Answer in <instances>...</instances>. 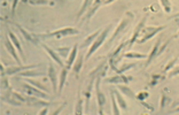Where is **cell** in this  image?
<instances>
[{"label": "cell", "instance_id": "5", "mask_svg": "<svg viewBox=\"0 0 179 115\" xmlns=\"http://www.w3.org/2000/svg\"><path fill=\"white\" fill-rule=\"evenodd\" d=\"M23 88H24V90L28 91L26 93L30 94V96H37V97H40V98H43V99H48L50 98V96H48V94H46V93H44V92H42L40 89L39 90L35 89L34 86H30V85H28V84H24Z\"/></svg>", "mask_w": 179, "mask_h": 115}, {"label": "cell", "instance_id": "39", "mask_svg": "<svg viewBox=\"0 0 179 115\" xmlns=\"http://www.w3.org/2000/svg\"><path fill=\"white\" fill-rule=\"evenodd\" d=\"M0 69H1V75H5V70H4V66H2V64H1V66H0Z\"/></svg>", "mask_w": 179, "mask_h": 115}, {"label": "cell", "instance_id": "36", "mask_svg": "<svg viewBox=\"0 0 179 115\" xmlns=\"http://www.w3.org/2000/svg\"><path fill=\"white\" fill-rule=\"evenodd\" d=\"M64 106H66V102H64V104H63L62 106H60V107H59L58 109H56V111H55L54 113H53V115H56V114H59V113H60V111H61V109H62V108H63V107H64Z\"/></svg>", "mask_w": 179, "mask_h": 115}, {"label": "cell", "instance_id": "27", "mask_svg": "<svg viewBox=\"0 0 179 115\" xmlns=\"http://www.w3.org/2000/svg\"><path fill=\"white\" fill-rule=\"evenodd\" d=\"M161 4L163 5V7L165 9L167 13H170L171 12V2L169 0H161Z\"/></svg>", "mask_w": 179, "mask_h": 115}, {"label": "cell", "instance_id": "20", "mask_svg": "<svg viewBox=\"0 0 179 115\" xmlns=\"http://www.w3.org/2000/svg\"><path fill=\"white\" fill-rule=\"evenodd\" d=\"M18 29H20V31L22 32V35L24 36V38H25V39H28L29 42H31V43H34V44H38L37 39L35 38L34 36H31V35H30L29 32H26V31H24V30H23V28H21V27L18 26Z\"/></svg>", "mask_w": 179, "mask_h": 115}, {"label": "cell", "instance_id": "31", "mask_svg": "<svg viewBox=\"0 0 179 115\" xmlns=\"http://www.w3.org/2000/svg\"><path fill=\"white\" fill-rule=\"evenodd\" d=\"M31 5H47L48 1L47 0H29Z\"/></svg>", "mask_w": 179, "mask_h": 115}, {"label": "cell", "instance_id": "11", "mask_svg": "<svg viewBox=\"0 0 179 115\" xmlns=\"http://www.w3.org/2000/svg\"><path fill=\"white\" fill-rule=\"evenodd\" d=\"M160 44H161V39H158L157 43L155 44L154 48L152 50V52H150L149 56H148V59H147V62H146L145 67H147V66H148V64H149L150 62L153 61V59H154L155 56H157V52H158V48H160Z\"/></svg>", "mask_w": 179, "mask_h": 115}, {"label": "cell", "instance_id": "38", "mask_svg": "<svg viewBox=\"0 0 179 115\" xmlns=\"http://www.w3.org/2000/svg\"><path fill=\"white\" fill-rule=\"evenodd\" d=\"M141 104H142V105H144V106H145V107H147V108H148L149 111H154V108H153V107H150L149 105H147V104H145V102H144V101H141Z\"/></svg>", "mask_w": 179, "mask_h": 115}, {"label": "cell", "instance_id": "22", "mask_svg": "<svg viewBox=\"0 0 179 115\" xmlns=\"http://www.w3.org/2000/svg\"><path fill=\"white\" fill-rule=\"evenodd\" d=\"M96 36H99V31H96L94 34H92L91 36H88L87 38L85 39V42L83 43V45H82V47H86V46H88V44L90 43H92L94 39L96 38Z\"/></svg>", "mask_w": 179, "mask_h": 115}, {"label": "cell", "instance_id": "10", "mask_svg": "<svg viewBox=\"0 0 179 115\" xmlns=\"http://www.w3.org/2000/svg\"><path fill=\"white\" fill-rule=\"evenodd\" d=\"M145 22H146V18H142V21L138 24V27L136 28V30H134V32H133V36H132V38H131V40H130V46L131 47L132 45H133V43L137 40V37H138V35H139V32L142 30V28H144V26H145Z\"/></svg>", "mask_w": 179, "mask_h": 115}, {"label": "cell", "instance_id": "4", "mask_svg": "<svg viewBox=\"0 0 179 115\" xmlns=\"http://www.w3.org/2000/svg\"><path fill=\"white\" fill-rule=\"evenodd\" d=\"M100 77H98V80H96V97H98V104H99V113L102 114V108H104V102H106V97H104V94L102 93L100 91V86H99V83H100Z\"/></svg>", "mask_w": 179, "mask_h": 115}, {"label": "cell", "instance_id": "14", "mask_svg": "<svg viewBox=\"0 0 179 115\" xmlns=\"http://www.w3.org/2000/svg\"><path fill=\"white\" fill-rule=\"evenodd\" d=\"M44 48H45L46 52H47V53L50 54L51 58H53V60L58 62V64L60 66V67H63V64H62V61H61V59L59 58V55L56 54V53H55L54 51H53V50H51V48L48 46H47V45H44Z\"/></svg>", "mask_w": 179, "mask_h": 115}, {"label": "cell", "instance_id": "42", "mask_svg": "<svg viewBox=\"0 0 179 115\" xmlns=\"http://www.w3.org/2000/svg\"><path fill=\"white\" fill-rule=\"evenodd\" d=\"M104 1H106V0H104Z\"/></svg>", "mask_w": 179, "mask_h": 115}, {"label": "cell", "instance_id": "23", "mask_svg": "<svg viewBox=\"0 0 179 115\" xmlns=\"http://www.w3.org/2000/svg\"><path fill=\"white\" fill-rule=\"evenodd\" d=\"M75 114L76 115H82L83 114V100L79 99L77 104H76V108H75Z\"/></svg>", "mask_w": 179, "mask_h": 115}, {"label": "cell", "instance_id": "6", "mask_svg": "<svg viewBox=\"0 0 179 115\" xmlns=\"http://www.w3.org/2000/svg\"><path fill=\"white\" fill-rule=\"evenodd\" d=\"M5 45H6V48H7V51L10 53V55L14 58V59L16 60V62L18 64H21V60H20V58L17 56V53L16 51H15V46H14V44H13V42H10L8 38L5 39Z\"/></svg>", "mask_w": 179, "mask_h": 115}, {"label": "cell", "instance_id": "25", "mask_svg": "<svg viewBox=\"0 0 179 115\" xmlns=\"http://www.w3.org/2000/svg\"><path fill=\"white\" fill-rule=\"evenodd\" d=\"M126 58H136V59H145L146 55L142 53H125L124 54Z\"/></svg>", "mask_w": 179, "mask_h": 115}, {"label": "cell", "instance_id": "34", "mask_svg": "<svg viewBox=\"0 0 179 115\" xmlns=\"http://www.w3.org/2000/svg\"><path fill=\"white\" fill-rule=\"evenodd\" d=\"M168 100H169V98H167V96H165V94H163L162 96V101H161V107L165 106V104H167Z\"/></svg>", "mask_w": 179, "mask_h": 115}, {"label": "cell", "instance_id": "33", "mask_svg": "<svg viewBox=\"0 0 179 115\" xmlns=\"http://www.w3.org/2000/svg\"><path fill=\"white\" fill-rule=\"evenodd\" d=\"M124 45L125 44L123 43V44H121V45H120V46H118V48H117L116 51L114 52V53H112V58H115V56H117V54H118V53H120V51H121L122 48H123V47H124Z\"/></svg>", "mask_w": 179, "mask_h": 115}, {"label": "cell", "instance_id": "19", "mask_svg": "<svg viewBox=\"0 0 179 115\" xmlns=\"http://www.w3.org/2000/svg\"><path fill=\"white\" fill-rule=\"evenodd\" d=\"M92 4V0H84V4L83 6H82V8H80V10H79V13L77 14V17H80L82 15H83L86 10H87V8H90V6H91Z\"/></svg>", "mask_w": 179, "mask_h": 115}, {"label": "cell", "instance_id": "16", "mask_svg": "<svg viewBox=\"0 0 179 115\" xmlns=\"http://www.w3.org/2000/svg\"><path fill=\"white\" fill-rule=\"evenodd\" d=\"M117 88L120 89V91H122L124 94H126L128 97H130V98H134L136 97V94L133 93V91L130 89L129 86H125V85H117Z\"/></svg>", "mask_w": 179, "mask_h": 115}, {"label": "cell", "instance_id": "8", "mask_svg": "<svg viewBox=\"0 0 179 115\" xmlns=\"http://www.w3.org/2000/svg\"><path fill=\"white\" fill-rule=\"evenodd\" d=\"M48 76H50L51 81H52L54 91L55 92H58V78H56V72H55V69L53 68L52 64L48 66Z\"/></svg>", "mask_w": 179, "mask_h": 115}, {"label": "cell", "instance_id": "7", "mask_svg": "<svg viewBox=\"0 0 179 115\" xmlns=\"http://www.w3.org/2000/svg\"><path fill=\"white\" fill-rule=\"evenodd\" d=\"M35 67H38V64H31V66H18V67H9V68H7V70H6V74H8V75L18 74V72H21L22 70H26V69L35 68Z\"/></svg>", "mask_w": 179, "mask_h": 115}, {"label": "cell", "instance_id": "41", "mask_svg": "<svg viewBox=\"0 0 179 115\" xmlns=\"http://www.w3.org/2000/svg\"><path fill=\"white\" fill-rule=\"evenodd\" d=\"M46 113H47V108H45V109H44V111H43V112H40L39 114L43 115V114H46Z\"/></svg>", "mask_w": 179, "mask_h": 115}, {"label": "cell", "instance_id": "9", "mask_svg": "<svg viewBox=\"0 0 179 115\" xmlns=\"http://www.w3.org/2000/svg\"><path fill=\"white\" fill-rule=\"evenodd\" d=\"M128 23H129V18H124V20H123V21L121 22V24H120V26L117 27V29L115 30V32L112 34V38H110V40H109V43H112V40H114V39L116 38L117 36H118V35L121 34L122 31H123V30H124L125 28H126V26H128Z\"/></svg>", "mask_w": 179, "mask_h": 115}, {"label": "cell", "instance_id": "40", "mask_svg": "<svg viewBox=\"0 0 179 115\" xmlns=\"http://www.w3.org/2000/svg\"><path fill=\"white\" fill-rule=\"evenodd\" d=\"M112 1H114V0H106V1H104V5H107V4H110V2H112Z\"/></svg>", "mask_w": 179, "mask_h": 115}, {"label": "cell", "instance_id": "15", "mask_svg": "<svg viewBox=\"0 0 179 115\" xmlns=\"http://www.w3.org/2000/svg\"><path fill=\"white\" fill-rule=\"evenodd\" d=\"M77 44L74 45V48H72V51H71V54H69V59L67 61V68L69 69L71 67V64H74V61H75L76 56H77Z\"/></svg>", "mask_w": 179, "mask_h": 115}, {"label": "cell", "instance_id": "1", "mask_svg": "<svg viewBox=\"0 0 179 115\" xmlns=\"http://www.w3.org/2000/svg\"><path fill=\"white\" fill-rule=\"evenodd\" d=\"M109 28H110V26L107 27V28H106V29H104V31H102V32H101V34L99 35V37H98V38L96 39V42H94V43L92 44L91 48L88 50L87 55H86V58H87V59L92 55V54H93V53H94V52L96 51V50H98V48H99V47L101 46V45H102V43H104V40L106 39V37H107V35H108Z\"/></svg>", "mask_w": 179, "mask_h": 115}, {"label": "cell", "instance_id": "26", "mask_svg": "<svg viewBox=\"0 0 179 115\" xmlns=\"http://www.w3.org/2000/svg\"><path fill=\"white\" fill-rule=\"evenodd\" d=\"M26 83H30L31 85H34V86L36 85V86H38V88H39L40 90H44L45 92H48V90L46 89V88H45L44 85H42V84H39V82H37V81H32V80H26Z\"/></svg>", "mask_w": 179, "mask_h": 115}, {"label": "cell", "instance_id": "17", "mask_svg": "<svg viewBox=\"0 0 179 115\" xmlns=\"http://www.w3.org/2000/svg\"><path fill=\"white\" fill-rule=\"evenodd\" d=\"M112 93L115 94V97L117 98V101H118V104H120V106H121L123 109H128V105H126L125 100L123 99V97L121 96V93L117 92V91H114V90H112Z\"/></svg>", "mask_w": 179, "mask_h": 115}, {"label": "cell", "instance_id": "3", "mask_svg": "<svg viewBox=\"0 0 179 115\" xmlns=\"http://www.w3.org/2000/svg\"><path fill=\"white\" fill-rule=\"evenodd\" d=\"M165 28V26L163 27H156V28H153V27H148V28H146L145 29V35H144V38H141L140 40H138V43H145L147 42L148 39H150L154 35H156L158 31H161Z\"/></svg>", "mask_w": 179, "mask_h": 115}, {"label": "cell", "instance_id": "28", "mask_svg": "<svg viewBox=\"0 0 179 115\" xmlns=\"http://www.w3.org/2000/svg\"><path fill=\"white\" fill-rule=\"evenodd\" d=\"M98 8H99V4H96V6H94L93 8H91V10H88V13L85 15V18H84V20H88V18H91L92 15L96 13Z\"/></svg>", "mask_w": 179, "mask_h": 115}, {"label": "cell", "instance_id": "18", "mask_svg": "<svg viewBox=\"0 0 179 115\" xmlns=\"http://www.w3.org/2000/svg\"><path fill=\"white\" fill-rule=\"evenodd\" d=\"M128 78L124 76H114V77H110V78H107V83H122V82H125L128 83Z\"/></svg>", "mask_w": 179, "mask_h": 115}, {"label": "cell", "instance_id": "30", "mask_svg": "<svg viewBox=\"0 0 179 115\" xmlns=\"http://www.w3.org/2000/svg\"><path fill=\"white\" fill-rule=\"evenodd\" d=\"M21 76H24V77H28V76H40L42 72H21L20 74Z\"/></svg>", "mask_w": 179, "mask_h": 115}, {"label": "cell", "instance_id": "35", "mask_svg": "<svg viewBox=\"0 0 179 115\" xmlns=\"http://www.w3.org/2000/svg\"><path fill=\"white\" fill-rule=\"evenodd\" d=\"M146 97H148V94L145 93V92H142V93H140L139 96H138V99H139V100H142V99L146 98Z\"/></svg>", "mask_w": 179, "mask_h": 115}, {"label": "cell", "instance_id": "24", "mask_svg": "<svg viewBox=\"0 0 179 115\" xmlns=\"http://www.w3.org/2000/svg\"><path fill=\"white\" fill-rule=\"evenodd\" d=\"M112 114L114 115H120V111L117 108V104H116V99H115V94L112 93Z\"/></svg>", "mask_w": 179, "mask_h": 115}, {"label": "cell", "instance_id": "32", "mask_svg": "<svg viewBox=\"0 0 179 115\" xmlns=\"http://www.w3.org/2000/svg\"><path fill=\"white\" fill-rule=\"evenodd\" d=\"M177 60H178V56H176L175 59L172 60V61H171L170 64H168L167 67H165V69H164V72H168V70H169V69H170L171 67H173V64H176V62H177Z\"/></svg>", "mask_w": 179, "mask_h": 115}, {"label": "cell", "instance_id": "21", "mask_svg": "<svg viewBox=\"0 0 179 115\" xmlns=\"http://www.w3.org/2000/svg\"><path fill=\"white\" fill-rule=\"evenodd\" d=\"M82 64H83V56L78 55L77 56V60H76L75 66H74V72H75L76 74H79L80 69H82Z\"/></svg>", "mask_w": 179, "mask_h": 115}, {"label": "cell", "instance_id": "13", "mask_svg": "<svg viewBox=\"0 0 179 115\" xmlns=\"http://www.w3.org/2000/svg\"><path fill=\"white\" fill-rule=\"evenodd\" d=\"M8 36H9V39L13 42V44L15 45V47H16L17 50H18V52H20V54H21V56H24L23 55V50H22L21 47V44H20V42H18V39L16 38V36L13 34L12 31H8Z\"/></svg>", "mask_w": 179, "mask_h": 115}, {"label": "cell", "instance_id": "2", "mask_svg": "<svg viewBox=\"0 0 179 115\" xmlns=\"http://www.w3.org/2000/svg\"><path fill=\"white\" fill-rule=\"evenodd\" d=\"M79 31L77 29H74V28H64V29L61 30H56L54 32H50V34H46L45 37H52V36H55L56 38H62V37H66V36H69V35H77Z\"/></svg>", "mask_w": 179, "mask_h": 115}, {"label": "cell", "instance_id": "12", "mask_svg": "<svg viewBox=\"0 0 179 115\" xmlns=\"http://www.w3.org/2000/svg\"><path fill=\"white\" fill-rule=\"evenodd\" d=\"M67 74H68V68H63L62 67V72H61V75H60V82H59V88H58V92H61L64 86V83H66V80H67Z\"/></svg>", "mask_w": 179, "mask_h": 115}, {"label": "cell", "instance_id": "29", "mask_svg": "<svg viewBox=\"0 0 179 115\" xmlns=\"http://www.w3.org/2000/svg\"><path fill=\"white\" fill-rule=\"evenodd\" d=\"M56 52H59L62 56H68L70 52V47H63V48H58Z\"/></svg>", "mask_w": 179, "mask_h": 115}, {"label": "cell", "instance_id": "37", "mask_svg": "<svg viewBox=\"0 0 179 115\" xmlns=\"http://www.w3.org/2000/svg\"><path fill=\"white\" fill-rule=\"evenodd\" d=\"M6 86H8V80H2V84H1V88L5 89Z\"/></svg>", "mask_w": 179, "mask_h": 115}]
</instances>
